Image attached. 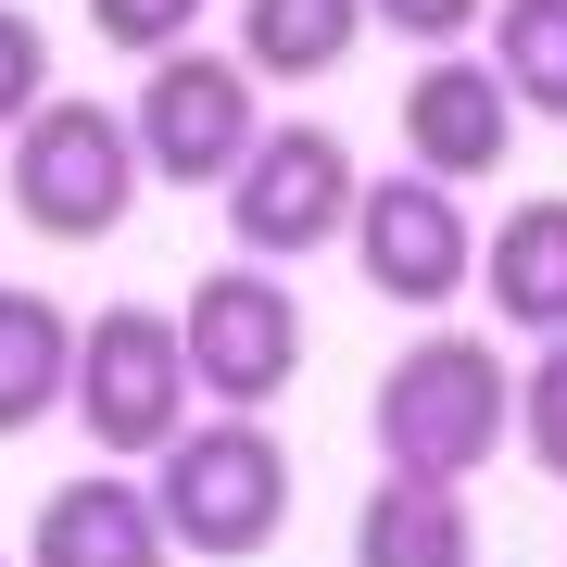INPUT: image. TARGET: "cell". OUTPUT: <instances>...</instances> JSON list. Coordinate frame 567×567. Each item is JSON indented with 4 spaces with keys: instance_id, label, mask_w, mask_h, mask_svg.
I'll list each match as a JSON object with an SVG mask.
<instances>
[{
    "instance_id": "obj_15",
    "label": "cell",
    "mask_w": 567,
    "mask_h": 567,
    "mask_svg": "<svg viewBox=\"0 0 567 567\" xmlns=\"http://www.w3.org/2000/svg\"><path fill=\"white\" fill-rule=\"evenodd\" d=\"M492 76L517 89V114L567 126V0H492Z\"/></svg>"
},
{
    "instance_id": "obj_7",
    "label": "cell",
    "mask_w": 567,
    "mask_h": 567,
    "mask_svg": "<svg viewBox=\"0 0 567 567\" xmlns=\"http://www.w3.org/2000/svg\"><path fill=\"white\" fill-rule=\"evenodd\" d=\"M353 203H365V177H353V152L328 140L316 114H278V126L240 152V177H227V227H240L252 265L328 252V240L353 227Z\"/></svg>"
},
{
    "instance_id": "obj_17",
    "label": "cell",
    "mask_w": 567,
    "mask_h": 567,
    "mask_svg": "<svg viewBox=\"0 0 567 567\" xmlns=\"http://www.w3.org/2000/svg\"><path fill=\"white\" fill-rule=\"evenodd\" d=\"M203 13H215V0H89V25H102L114 51H152V63L189 51V25H203Z\"/></svg>"
},
{
    "instance_id": "obj_5",
    "label": "cell",
    "mask_w": 567,
    "mask_h": 567,
    "mask_svg": "<svg viewBox=\"0 0 567 567\" xmlns=\"http://www.w3.org/2000/svg\"><path fill=\"white\" fill-rule=\"evenodd\" d=\"M177 341H189V379H203L215 416H265L290 379H303V303L278 290V265H215L203 290L177 303Z\"/></svg>"
},
{
    "instance_id": "obj_12",
    "label": "cell",
    "mask_w": 567,
    "mask_h": 567,
    "mask_svg": "<svg viewBox=\"0 0 567 567\" xmlns=\"http://www.w3.org/2000/svg\"><path fill=\"white\" fill-rule=\"evenodd\" d=\"M353 567H480L466 492H454V480H404V466H391V480L353 505Z\"/></svg>"
},
{
    "instance_id": "obj_8",
    "label": "cell",
    "mask_w": 567,
    "mask_h": 567,
    "mask_svg": "<svg viewBox=\"0 0 567 567\" xmlns=\"http://www.w3.org/2000/svg\"><path fill=\"white\" fill-rule=\"evenodd\" d=\"M353 265H365V290L379 303H416V316H442L466 278H480V227H466V203L442 177H365V203H353Z\"/></svg>"
},
{
    "instance_id": "obj_1",
    "label": "cell",
    "mask_w": 567,
    "mask_h": 567,
    "mask_svg": "<svg viewBox=\"0 0 567 567\" xmlns=\"http://www.w3.org/2000/svg\"><path fill=\"white\" fill-rule=\"evenodd\" d=\"M365 429H379V454L404 466V480H480L492 454L517 442V365L505 341H480V328H429V341H404L379 365V404H365Z\"/></svg>"
},
{
    "instance_id": "obj_19",
    "label": "cell",
    "mask_w": 567,
    "mask_h": 567,
    "mask_svg": "<svg viewBox=\"0 0 567 567\" xmlns=\"http://www.w3.org/2000/svg\"><path fill=\"white\" fill-rule=\"evenodd\" d=\"M365 13H379L391 39H416V51H454L466 25H492V0H365Z\"/></svg>"
},
{
    "instance_id": "obj_6",
    "label": "cell",
    "mask_w": 567,
    "mask_h": 567,
    "mask_svg": "<svg viewBox=\"0 0 567 567\" xmlns=\"http://www.w3.org/2000/svg\"><path fill=\"white\" fill-rule=\"evenodd\" d=\"M252 89L265 76H252L240 51H164L152 76H140V114H126V126H140V164H152L164 189H227L240 152L265 140V102H252Z\"/></svg>"
},
{
    "instance_id": "obj_14",
    "label": "cell",
    "mask_w": 567,
    "mask_h": 567,
    "mask_svg": "<svg viewBox=\"0 0 567 567\" xmlns=\"http://www.w3.org/2000/svg\"><path fill=\"white\" fill-rule=\"evenodd\" d=\"M365 0H240V63L265 89H316V76H341L353 39H365Z\"/></svg>"
},
{
    "instance_id": "obj_20",
    "label": "cell",
    "mask_w": 567,
    "mask_h": 567,
    "mask_svg": "<svg viewBox=\"0 0 567 567\" xmlns=\"http://www.w3.org/2000/svg\"><path fill=\"white\" fill-rule=\"evenodd\" d=\"M0 567H13V555H0Z\"/></svg>"
},
{
    "instance_id": "obj_3",
    "label": "cell",
    "mask_w": 567,
    "mask_h": 567,
    "mask_svg": "<svg viewBox=\"0 0 567 567\" xmlns=\"http://www.w3.org/2000/svg\"><path fill=\"white\" fill-rule=\"evenodd\" d=\"M189 404H203V379H189L177 316H152V303H102V316H76V429H89L114 466L164 454V442L189 429Z\"/></svg>"
},
{
    "instance_id": "obj_18",
    "label": "cell",
    "mask_w": 567,
    "mask_h": 567,
    "mask_svg": "<svg viewBox=\"0 0 567 567\" xmlns=\"http://www.w3.org/2000/svg\"><path fill=\"white\" fill-rule=\"evenodd\" d=\"M51 102V51H39V13H13L0 0V140H13L25 114Z\"/></svg>"
},
{
    "instance_id": "obj_11",
    "label": "cell",
    "mask_w": 567,
    "mask_h": 567,
    "mask_svg": "<svg viewBox=\"0 0 567 567\" xmlns=\"http://www.w3.org/2000/svg\"><path fill=\"white\" fill-rule=\"evenodd\" d=\"M480 290H492V316H505L517 341H567V189L517 203L480 240Z\"/></svg>"
},
{
    "instance_id": "obj_4",
    "label": "cell",
    "mask_w": 567,
    "mask_h": 567,
    "mask_svg": "<svg viewBox=\"0 0 567 567\" xmlns=\"http://www.w3.org/2000/svg\"><path fill=\"white\" fill-rule=\"evenodd\" d=\"M140 126L114 102H39L13 126V215L39 240H114L126 203H140Z\"/></svg>"
},
{
    "instance_id": "obj_9",
    "label": "cell",
    "mask_w": 567,
    "mask_h": 567,
    "mask_svg": "<svg viewBox=\"0 0 567 567\" xmlns=\"http://www.w3.org/2000/svg\"><path fill=\"white\" fill-rule=\"evenodd\" d=\"M404 152H416V177H492V164L517 152V89L492 76V63H466V51H429L416 76H404Z\"/></svg>"
},
{
    "instance_id": "obj_16",
    "label": "cell",
    "mask_w": 567,
    "mask_h": 567,
    "mask_svg": "<svg viewBox=\"0 0 567 567\" xmlns=\"http://www.w3.org/2000/svg\"><path fill=\"white\" fill-rule=\"evenodd\" d=\"M517 442L543 480H567V341H529V365H517Z\"/></svg>"
},
{
    "instance_id": "obj_2",
    "label": "cell",
    "mask_w": 567,
    "mask_h": 567,
    "mask_svg": "<svg viewBox=\"0 0 567 567\" xmlns=\"http://www.w3.org/2000/svg\"><path fill=\"white\" fill-rule=\"evenodd\" d=\"M152 505H164V529H177V555H215V567L265 555L290 529V454H278V429L265 416L177 429V442L152 454Z\"/></svg>"
},
{
    "instance_id": "obj_10",
    "label": "cell",
    "mask_w": 567,
    "mask_h": 567,
    "mask_svg": "<svg viewBox=\"0 0 567 567\" xmlns=\"http://www.w3.org/2000/svg\"><path fill=\"white\" fill-rule=\"evenodd\" d=\"M164 555H177V529L126 466H89V480L39 492V517H25V567H164Z\"/></svg>"
},
{
    "instance_id": "obj_13",
    "label": "cell",
    "mask_w": 567,
    "mask_h": 567,
    "mask_svg": "<svg viewBox=\"0 0 567 567\" xmlns=\"http://www.w3.org/2000/svg\"><path fill=\"white\" fill-rule=\"evenodd\" d=\"M76 404V316L51 290H0V442Z\"/></svg>"
}]
</instances>
